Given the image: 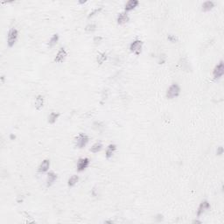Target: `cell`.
<instances>
[{
    "mask_svg": "<svg viewBox=\"0 0 224 224\" xmlns=\"http://www.w3.org/2000/svg\"><path fill=\"white\" fill-rule=\"evenodd\" d=\"M224 75V63L223 61H220L213 70V77L215 80H219Z\"/></svg>",
    "mask_w": 224,
    "mask_h": 224,
    "instance_id": "cell-5",
    "label": "cell"
},
{
    "mask_svg": "<svg viewBox=\"0 0 224 224\" xmlns=\"http://www.w3.org/2000/svg\"><path fill=\"white\" fill-rule=\"evenodd\" d=\"M78 181H79V176H78V175H73V176H71L68 179L67 185H68V186L72 187V186H75L77 183H78Z\"/></svg>",
    "mask_w": 224,
    "mask_h": 224,
    "instance_id": "cell-18",
    "label": "cell"
},
{
    "mask_svg": "<svg viewBox=\"0 0 224 224\" xmlns=\"http://www.w3.org/2000/svg\"><path fill=\"white\" fill-rule=\"evenodd\" d=\"M116 150H117V145L114 144H110V145H108V147L105 151V158L109 159L110 158L113 157Z\"/></svg>",
    "mask_w": 224,
    "mask_h": 224,
    "instance_id": "cell-12",
    "label": "cell"
},
{
    "mask_svg": "<svg viewBox=\"0 0 224 224\" xmlns=\"http://www.w3.org/2000/svg\"><path fill=\"white\" fill-rule=\"evenodd\" d=\"M59 117H60V113L53 111V112H51L50 114L48 115V123L51 124H53L54 123H56V121H57Z\"/></svg>",
    "mask_w": 224,
    "mask_h": 224,
    "instance_id": "cell-15",
    "label": "cell"
},
{
    "mask_svg": "<svg viewBox=\"0 0 224 224\" xmlns=\"http://www.w3.org/2000/svg\"><path fill=\"white\" fill-rule=\"evenodd\" d=\"M102 9H103V8H102V7H100V8H97V9L94 10L93 11H91L90 14L89 15V18H90V17H93V16H94V15H95V14H98V13L100 12L101 11H102Z\"/></svg>",
    "mask_w": 224,
    "mask_h": 224,
    "instance_id": "cell-23",
    "label": "cell"
},
{
    "mask_svg": "<svg viewBox=\"0 0 224 224\" xmlns=\"http://www.w3.org/2000/svg\"><path fill=\"white\" fill-rule=\"evenodd\" d=\"M67 56V52L65 48H61L56 53L55 58H54V62H57V63H62V62L65 61V59Z\"/></svg>",
    "mask_w": 224,
    "mask_h": 224,
    "instance_id": "cell-8",
    "label": "cell"
},
{
    "mask_svg": "<svg viewBox=\"0 0 224 224\" xmlns=\"http://www.w3.org/2000/svg\"><path fill=\"white\" fill-rule=\"evenodd\" d=\"M19 39V32L16 28H11L7 34V45L9 48H12Z\"/></svg>",
    "mask_w": 224,
    "mask_h": 224,
    "instance_id": "cell-3",
    "label": "cell"
},
{
    "mask_svg": "<svg viewBox=\"0 0 224 224\" xmlns=\"http://www.w3.org/2000/svg\"><path fill=\"white\" fill-rule=\"evenodd\" d=\"M89 141V138L88 135L84 133H80L78 134L75 138V144L77 148L82 149L88 144Z\"/></svg>",
    "mask_w": 224,
    "mask_h": 224,
    "instance_id": "cell-1",
    "label": "cell"
},
{
    "mask_svg": "<svg viewBox=\"0 0 224 224\" xmlns=\"http://www.w3.org/2000/svg\"><path fill=\"white\" fill-rule=\"evenodd\" d=\"M50 167V161L48 159H44L42 162L40 163V165L38 167V172L40 173L48 172Z\"/></svg>",
    "mask_w": 224,
    "mask_h": 224,
    "instance_id": "cell-11",
    "label": "cell"
},
{
    "mask_svg": "<svg viewBox=\"0 0 224 224\" xmlns=\"http://www.w3.org/2000/svg\"><path fill=\"white\" fill-rule=\"evenodd\" d=\"M142 48H143V41L138 39H136L130 45V51L137 55H139L142 52Z\"/></svg>",
    "mask_w": 224,
    "mask_h": 224,
    "instance_id": "cell-4",
    "label": "cell"
},
{
    "mask_svg": "<svg viewBox=\"0 0 224 224\" xmlns=\"http://www.w3.org/2000/svg\"><path fill=\"white\" fill-rule=\"evenodd\" d=\"M215 7V3L213 1H206L201 5V10L203 11H208Z\"/></svg>",
    "mask_w": 224,
    "mask_h": 224,
    "instance_id": "cell-16",
    "label": "cell"
},
{
    "mask_svg": "<svg viewBox=\"0 0 224 224\" xmlns=\"http://www.w3.org/2000/svg\"><path fill=\"white\" fill-rule=\"evenodd\" d=\"M138 5H139V2L138 0H129L124 5V11L128 12L130 11H133L136 7H138Z\"/></svg>",
    "mask_w": 224,
    "mask_h": 224,
    "instance_id": "cell-9",
    "label": "cell"
},
{
    "mask_svg": "<svg viewBox=\"0 0 224 224\" xmlns=\"http://www.w3.org/2000/svg\"><path fill=\"white\" fill-rule=\"evenodd\" d=\"M128 21H129V15L125 11L120 12L117 16V22L118 25H124L125 23H127Z\"/></svg>",
    "mask_w": 224,
    "mask_h": 224,
    "instance_id": "cell-10",
    "label": "cell"
},
{
    "mask_svg": "<svg viewBox=\"0 0 224 224\" xmlns=\"http://www.w3.org/2000/svg\"><path fill=\"white\" fill-rule=\"evenodd\" d=\"M59 39H60V37H59V34H53L52 37L50 38L49 41H48V47H49V48H53L54 46H56V44H57L58 41H59Z\"/></svg>",
    "mask_w": 224,
    "mask_h": 224,
    "instance_id": "cell-17",
    "label": "cell"
},
{
    "mask_svg": "<svg viewBox=\"0 0 224 224\" xmlns=\"http://www.w3.org/2000/svg\"><path fill=\"white\" fill-rule=\"evenodd\" d=\"M95 30H96V25H95V24H93V23H92V24L87 25L86 27H85V31L89 32V33L94 32Z\"/></svg>",
    "mask_w": 224,
    "mask_h": 224,
    "instance_id": "cell-21",
    "label": "cell"
},
{
    "mask_svg": "<svg viewBox=\"0 0 224 224\" xmlns=\"http://www.w3.org/2000/svg\"><path fill=\"white\" fill-rule=\"evenodd\" d=\"M102 149H103V144H102V143L97 142V143L94 144L91 146L90 152L92 153H99Z\"/></svg>",
    "mask_w": 224,
    "mask_h": 224,
    "instance_id": "cell-20",
    "label": "cell"
},
{
    "mask_svg": "<svg viewBox=\"0 0 224 224\" xmlns=\"http://www.w3.org/2000/svg\"><path fill=\"white\" fill-rule=\"evenodd\" d=\"M167 39H168V40H169L170 42H172V43H175L177 40H178V38H177V37H175L174 35H172V34L168 35Z\"/></svg>",
    "mask_w": 224,
    "mask_h": 224,
    "instance_id": "cell-22",
    "label": "cell"
},
{
    "mask_svg": "<svg viewBox=\"0 0 224 224\" xmlns=\"http://www.w3.org/2000/svg\"><path fill=\"white\" fill-rule=\"evenodd\" d=\"M106 60H107V54H106L105 53H98V55H97V57H96V62H97V63H98L99 65L103 64V63L106 62Z\"/></svg>",
    "mask_w": 224,
    "mask_h": 224,
    "instance_id": "cell-19",
    "label": "cell"
},
{
    "mask_svg": "<svg viewBox=\"0 0 224 224\" xmlns=\"http://www.w3.org/2000/svg\"><path fill=\"white\" fill-rule=\"evenodd\" d=\"M211 206H210V203L208 201V200H203L200 202V204L198 207V209H197V212H196V216L197 218H200L201 215H203L205 212H207L208 210L210 209Z\"/></svg>",
    "mask_w": 224,
    "mask_h": 224,
    "instance_id": "cell-6",
    "label": "cell"
},
{
    "mask_svg": "<svg viewBox=\"0 0 224 224\" xmlns=\"http://www.w3.org/2000/svg\"><path fill=\"white\" fill-rule=\"evenodd\" d=\"M216 153H217V155H222V154H223V147H222V146H219V147L217 148Z\"/></svg>",
    "mask_w": 224,
    "mask_h": 224,
    "instance_id": "cell-25",
    "label": "cell"
},
{
    "mask_svg": "<svg viewBox=\"0 0 224 224\" xmlns=\"http://www.w3.org/2000/svg\"><path fill=\"white\" fill-rule=\"evenodd\" d=\"M44 103H45V99L41 95H37V97L35 98V109L37 110H41L43 108Z\"/></svg>",
    "mask_w": 224,
    "mask_h": 224,
    "instance_id": "cell-14",
    "label": "cell"
},
{
    "mask_svg": "<svg viewBox=\"0 0 224 224\" xmlns=\"http://www.w3.org/2000/svg\"><path fill=\"white\" fill-rule=\"evenodd\" d=\"M57 180V174L54 172H49L47 177V186L50 187Z\"/></svg>",
    "mask_w": 224,
    "mask_h": 224,
    "instance_id": "cell-13",
    "label": "cell"
},
{
    "mask_svg": "<svg viewBox=\"0 0 224 224\" xmlns=\"http://www.w3.org/2000/svg\"><path fill=\"white\" fill-rule=\"evenodd\" d=\"M181 89L178 83H173L167 89V97L168 99H173L175 97H178L181 94Z\"/></svg>",
    "mask_w": 224,
    "mask_h": 224,
    "instance_id": "cell-2",
    "label": "cell"
},
{
    "mask_svg": "<svg viewBox=\"0 0 224 224\" xmlns=\"http://www.w3.org/2000/svg\"><path fill=\"white\" fill-rule=\"evenodd\" d=\"M90 164V161L88 158H79L77 160V164H76V168L77 171L78 172H82L84 171L86 168L89 167Z\"/></svg>",
    "mask_w": 224,
    "mask_h": 224,
    "instance_id": "cell-7",
    "label": "cell"
},
{
    "mask_svg": "<svg viewBox=\"0 0 224 224\" xmlns=\"http://www.w3.org/2000/svg\"><path fill=\"white\" fill-rule=\"evenodd\" d=\"M102 40H103V38L101 37V36H95V38H94V43L95 44H99L102 42Z\"/></svg>",
    "mask_w": 224,
    "mask_h": 224,
    "instance_id": "cell-24",
    "label": "cell"
},
{
    "mask_svg": "<svg viewBox=\"0 0 224 224\" xmlns=\"http://www.w3.org/2000/svg\"><path fill=\"white\" fill-rule=\"evenodd\" d=\"M194 223H201V222L198 221V220H195V221H194Z\"/></svg>",
    "mask_w": 224,
    "mask_h": 224,
    "instance_id": "cell-26",
    "label": "cell"
}]
</instances>
